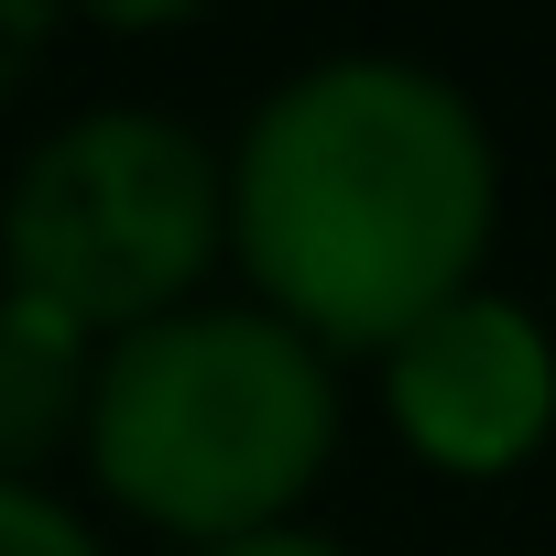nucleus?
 I'll list each match as a JSON object with an SVG mask.
<instances>
[{
	"label": "nucleus",
	"mask_w": 556,
	"mask_h": 556,
	"mask_svg": "<svg viewBox=\"0 0 556 556\" xmlns=\"http://www.w3.org/2000/svg\"><path fill=\"white\" fill-rule=\"evenodd\" d=\"M502 153L458 77L415 55H328L285 77L229 153V251L306 350H393L480 285Z\"/></svg>",
	"instance_id": "1"
},
{
	"label": "nucleus",
	"mask_w": 556,
	"mask_h": 556,
	"mask_svg": "<svg viewBox=\"0 0 556 556\" xmlns=\"http://www.w3.org/2000/svg\"><path fill=\"white\" fill-rule=\"evenodd\" d=\"M77 447L131 523L229 545L317 491L339 447V371L262 306H175L99 350Z\"/></svg>",
	"instance_id": "2"
},
{
	"label": "nucleus",
	"mask_w": 556,
	"mask_h": 556,
	"mask_svg": "<svg viewBox=\"0 0 556 556\" xmlns=\"http://www.w3.org/2000/svg\"><path fill=\"white\" fill-rule=\"evenodd\" d=\"M218 240H229V164L164 110H88L45 131L0 207L12 295L55 306L88 339L175 317Z\"/></svg>",
	"instance_id": "3"
},
{
	"label": "nucleus",
	"mask_w": 556,
	"mask_h": 556,
	"mask_svg": "<svg viewBox=\"0 0 556 556\" xmlns=\"http://www.w3.org/2000/svg\"><path fill=\"white\" fill-rule=\"evenodd\" d=\"M382 415L437 480H502L556 437V339L534 306L469 285L382 350Z\"/></svg>",
	"instance_id": "4"
},
{
	"label": "nucleus",
	"mask_w": 556,
	"mask_h": 556,
	"mask_svg": "<svg viewBox=\"0 0 556 556\" xmlns=\"http://www.w3.org/2000/svg\"><path fill=\"white\" fill-rule=\"evenodd\" d=\"M88 382H99L88 328H66L34 295H0V491H34V469L88 437Z\"/></svg>",
	"instance_id": "5"
},
{
	"label": "nucleus",
	"mask_w": 556,
	"mask_h": 556,
	"mask_svg": "<svg viewBox=\"0 0 556 556\" xmlns=\"http://www.w3.org/2000/svg\"><path fill=\"white\" fill-rule=\"evenodd\" d=\"M0 556H110V545L45 491H0Z\"/></svg>",
	"instance_id": "6"
},
{
	"label": "nucleus",
	"mask_w": 556,
	"mask_h": 556,
	"mask_svg": "<svg viewBox=\"0 0 556 556\" xmlns=\"http://www.w3.org/2000/svg\"><path fill=\"white\" fill-rule=\"evenodd\" d=\"M197 556H350V545L306 534V523H262V534H229V545H197Z\"/></svg>",
	"instance_id": "7"
},
{
	"label": "nucleus",
	"mask_w": 556,
	"mask_h": 556,
	"mask_svg": "<svg viewBox=\"0 0 556 556\" xmlns=\"http://www.w3.org/2000/svg\"><path fill=\"white\" fill-rule=\"evenodd\" d=\"M45 34H55L45 12H0V99H12V88H23V66L45 55Z\"/></svg>",
	"instance_id": "8"
}]
</instances>
